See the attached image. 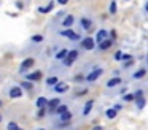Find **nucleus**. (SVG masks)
Masks as SVG:
<instances>
[{"mask_svg":"<svg viewBox=\"0 0 148 130\" xmlns=\"http://www.w3.org/2000/svg\"><path fill=\"white\" fill-rule=\"evenodd\" d=\"M59 35L64 38H67V40L73 41V43H80L81 41V32H75L73 29H62L61 32H59Z\"/></svg>","mask_w":148,"mask_h":130,"instance_id":"f257e3e1","label":"nucleus"},{"mask_svg":"<svg viewBox=\"0 0 148 130\" xmlns=\"http://www.w3.org/2000/svg\"><path fill=\"white\" fill-rule=\"evenodd\" d=\"M78 57H80V51H78L77 48L70 49V51H69V54H67V57H65L64 60H61V62H62V67H64V68H70V67L73 65L75 62H77Z\"/></svg>","mask_w":148,"mask_h":130,"instance_id":"f03ea898","label":"nucleus"},{"mask_svg":"<svg viewBox=\"0 0 148 130\" xmlns=\"http://www.w3.org/2000/svg\"><path fill=\"white\" fill-rule=\"evenodd\" d=\"M78 25H80V32H89L92 30L94 27V19L91 18V16H80V19H78Z\"/></svg>","mask_w":148,"mask_h":130,"instance_id":"7ed1b4c3","label":"nucleus"},{"mask_svg":"<svg viewBox=\"0 0 148 130\" xmlns=\"http://www.w3.org/2000/svg\"><path fill=\"white\" fill-rule=\"evenodd\" d=\"M103 71H105V70H103V67H92V70H91L89 73H88L86 75V82L88 84H91V82H96L97 79L100 78V76L103 75Z\"/></svg>","mask_w":148,"mask_h":130,"instance_id":"20e7f679","label":"nucleus"},{"mask_svg":"<svg viewBox=\"0 0 148 130\" xmlns=\"http://www.w3.org/2000/svg\"><path fill=\"white\" fill-rule=\"evenodd\" d=\"M80 48L83 51H94L97 48V43H96V38L94 37H83L80 41Z\"/></svg>","mask_w":148,"mask_h":130,"instance_id":"39448f33","label":"nucleus"},{"mask_svg":"<svg viewBox=\"0 0 148 130\" xmlns=\"http://www.w3.org/2000/svg\"><path fill=\"white\" fill-rule=\"evenodd\" d=\"M23 86L21 84H13L8 87V97L11 98V100H16V98H21L23 97Z\"/></svg>","mask_w":148,"mask_h":130,"instance_id":"423d86ee","label":"nucleus"},{"mask_svg":"<svg viewBox=\"0 0 148 130\" xmlns=\"http://www.w3.org/2000/svg\"><path fill=\"white\" fill-rule=\"evenodd\" d=\"M34 65H35V59H34V57H26V59H24L23 62H21V67H19V75L26 73L27 70H30Z\"/></svg>","mask_w":148,"mask_h":130,"instance_id":"0eeeda50","label":"nucleus"},{"mask_svg":"<svg viewBox=\"0 0 148 130\" xmlns=\"http://www.w3.org/2000/svg\"><path fill=\"white\" fill-rule=\"evenodd\" d=\"M54 94H67L69 91H70V86H69V82H64V81H59L58 84L54 86V87L51 89Z\"/></svg>","mask_w":148,"mask_h":130,"instance_id":"6e6552de","label":"nucleus"},{"mask_svg":"<svg viewBox=\"0 0 148 130\" xmlns=\"http://www.w3.org/2000/svg\"><path fill=\"white\" fill-rule=\"evenodd\" d=\"M75 25V16L73 14H65L64 18H62V21H61V27L62 29H70V27H73Z\"/></svg>","mask_w":148,"mask_h":130,"instance_id":"1a4fd4ad","label":"nucleus"},{"mask_svg":"<svg viewBox=\"0 0 148 130\" xmlns=\"http://www.w3.org/2000/svg\"><path fill=\"white\" fill-rule=\"evenodd\" d=\"M121 84H123V78H121V76H112V78L107 81L105 87L107 89H115V87H119Z\"/></svg>","mask_w":148,"mask_h":130,"instance_id":"9d476101","label":"nucleus"},{"mask_svg":"<svg viewBox=\"0 0 148 130\" xmlns=\"http://www.w3.org/2000/svg\"><path fill=\"white\" fill-rule=\"evenodd\" d=\"M42 78H43V73L40 71V70H35V71H29L27 75H24V79H27V81H32V82L40 81Z\"/></svg>","mask_w":148,"mask_h":130,"instance_id":"9b49d317","label":"nucleus"},{"mask_svg":"<svg viewBox=\"0 0 148 130\" xmlns=\"http://www.w3.org/2000/svg\"><path fill=\"white\" fill-rule=\"evenodd\" d=\"M110 37V30H107V29H99V30L96 32V43L99 44V43H102L103 40H107V38Z\"/></svg>","mask_w":148,"mask_h":130,"instance_id":"f8f14e48","label":"nucleus"},{"mask_svg":"<svg viewBox=\"0 0 148 130\" xmlns=\"http://www.w3.org/2000/svg\"><path fill=\"white\" fill-rule=\"evenodd\" d=\"M147 75H148V70L145 68V67H142V68H138L137 71H134V73H132V75H131V78L134 79V81H140V79H143Z\"/></svg>","mask_w":148,"mask_h":130,"instance_id":"ddd939ff","label":"nucleus"},{"mask_svg":"<svg viewBox=\"0 0 148 130\" xmlns=\"http://www.w3.org/2000/svg\"><path fill=\"white\" fill-rule=\"evenodd\" d=\"M62 103V100L59 97H54V98H49V103H48V111H49V114H54V111H56V108L59 106V105Z\"/></svg>","mask_w":148,"mask_h":130,"instance_id":"4468645a","label":"nucleus"},{"mask_svg":"<svg viewBox=\"0 0 148 130\" xmlns=\"http://www.w3.org/2000/svg\"><path fill=\"white\" fill-rule=\"evenodd\" d=\"M92 108H94V100H86V103H84V106H83V111H81L83 117L89 116L91 111H92Z\"/></svg>","mask_w":148,"mask_h":130,"instance_id":"2eb2a0df","label":"nucleus"},{"mask_svg":"<svg viewBox=\"0 0 148 130\" xmlns=\"http://www.w3.org/2000/svg\"><path fill=\"white\" fill-rule=\"evenodd\" d=\"M69 51L70 49H67V48H61V49H58V52H54V60H58V62L64 60L65 57H67Z\"/></svg>","mask_w":148,"mask_h":130,"instance_id":"dca6fc26","label":"nucleus"},{"mask_svg":"<svg viewBox=\"0 0 148 130\" xmlns=\"http://www.w3.org/2000/svg\"><path fill=\"white\" fill-rule=\"evenodd\" d=\"M112 44H113V40L108 37L107 40H103L102 43H99V44H97V49H99V51H108L110 48H112Z\"/></svg>","mask_w":148,"mask_h":130,"instance_id":"f3484780","label":"nucleus"},{"mask_svg":"<svg viewBox=\"0 0 148 130\" xmlns=\"http://www.w3.org/2000/svg\"><path fill=\"white\" fill-rule=\"evenodd\" d=\"M54 2H56V0H51V2L48 3V5H45V6H38V8H37V11H38L40 14H46V13L53 11V8H54Z\"/></svg>","mask_w":148,"mask_h":130,"instance_id":"a211bd4d","label":"nucleus"},{"mask_svg":"<svg viewBox=\"0 0 148 130\" xmlns=\"http://www.w3.org/2000/svg\"><path fill=\"white\" fill-rule=\"evenodd\" d=\"M59 82V78H58V75H51V76H48V78L45 79V84H46V87H49V89H53L56 84Z\"/></svg>","mask_w":148,"mask_h":130,"instance_id":"6ab92c4d","label":"nucleus"},{"mask_svg":"<svg viewBox=\"0 0 148 130\" xmlns=\"http://www.w3.org/2000/svg\"><path fill=\"white\" fill-rule=\"evenodd\" d=\"M48 103H49V98H46V97H38L35 100V105H37V108H48Z\"/></svg>","mask_w":148,"mask_h":130,"instance_id":"aec40b11","label":"nucleus"},{"mask_svg":"<svg viewBox=\"0 0 148 130\" xmlns=\"http://www.w3.org/2000/svg\"><path fill=\"white\" fill-rule=\"evenodd\" d=\"M116 116H118V111L115 110V108H108V110L105 111V117L107 119H116Z\"/></svg>","mask_w":148,"mask_h":130,"instance_id":"412c9836","label":"nucleus"},{"mask_svg":"<svg viewBox=\"0 0 148 130\" xmlns=\"http://www.w3.org/2000/svg\"><path fill=\"white\" fill-rule=\"evenodd\" d=\"M67 111H69V106H67V105H64V103H61V105H59L58 108H56L54 114H56V116H61V114L67 113Z\"/></svg>","mask_w":148,"mask_h":130,"instance_id":"4be33fe9","label":"nucleus"},{"mask_svg":"<svg viewBox=\"0 0 148 130\" xmlns=\"http://www.w3.org/2000/svg\"><path fill=\"white\" fill-rule=\"evenodd\" d=\"M30 41H32V43H35V44L43 43V41H45V37H43L42 33H35V35H32V37H30Z\"/></svg>","mask_w":148,"mask_h":130,"instance_id":"5701e85b","label":"nucleus"},{"mask_svg":"<svg viewBox=\"0 0 148 130\" xmlns=\"http://www.w3.org/2000/svg\"><path fill=\"white\" fill-rule=\"evenodd\" d=\"M58 117H59V122H70V119H72L70 110H69L67 113H64V114H61V116H58Z\"/></svg>","mask_w":148,"mask_h":130,"instance_id":"b1692460","label":"nucleus"},{"mask_svg":"<svg viewBox=\"0 0 148 130\" xmlns=\"http://www.w3.org/2000/svg\"><path fill=\"white\" fill-rule=\"evenodd\" d=\"M116 11H118V5H116V0H110V5H108V13L110 14H116Z\"/></svg>","mask_w":148,"mask_h":130,"instance_id":"393cba45","label":"nucleus"},{"mask_svg":"<svg viewBox=\"0 0 148 130\" xmlns=\"http://www.w3.org/2000/svg\"><path fill=\"white\" fill-rule=\"evenodd\" d=\"M123 101H126V103H129V101H135V94L134 92H129V94H124L121 97Z\"/></svg>","mask_w":148,"mask_h":130,"instance_id":"a878e982","label":"nucleus"},{"mask_svg":"<svg viewBox=\"0 0 148 130\" xmlns=\"http://www.w3.org/2000/svg\"><path fill=\"white\" fill-rule=\"evenodd\" d=\"M21 86H23V89H27L29 92H32L34 91V82L32 81H27V79H24V81H21L19 82Z\"/></svg>","mask_w":148,"mask_h":130,"instance_id":"bb28decb","label":"nucleus"},{"mask_svg":"<svg viewBox=\"0 0 148 130\" xmlns=\"http://www.w3.org/2000/svg\"><path fill=\"white\" fill-rule=\"evenodd\" d=\"M135 105H137V110H143L145 105H147V98H145V97L137 98V100H135Z\"/></svg>","mask_w":148,"mask_h":130,"instance_id":"cd10ccee","label":"nucleus"},{"mask_svg":"<svg viewBox=\"0 0 148 130\" xmlns=\"http://www.w3.org/2000/svg\"><path fill=\"white\" fill-rule=\"evenodd\" d=\"M134 63H135V60H134V57H132V59H129V60L121 62V67L126 70V68H131V67H134Z\"/></svg>","mask_w":148,"mask_h":130,"instance_id":"c85d7f7f","label":"nucleus"},{"mask_svg":"<svg viewBox=\"0 0 148 130\" xmlns=\"http://www.w3.org/2000/svg\"><path fill=\"white\" fill-rule=\"evenodd\" d=\"M123 56H124V52L119 49V51H116V52H115V56H113V57H115L116 62H121V60H123Z\"/></svg>","mask_w":148,"mask_h":130,"instance_id":"c756f323","label":"nucleus"},{"mask_svg":"<svg viewBox=\"0 0 148 130\" xmlns=\"http://www.w3.org/2000/svg\"><path fill=\"white\" fill-rule=\"evenodd\" d=\"M7 129L8 130H18V129H19V125H18L16 122H13V120H11V122L7 124Z\"/></svg>","mask_w":148,"mask_h":130,"instance_id":"7c9ffc66","label":"nucleus"},{"mask_svg":"<svg viewBox=\"0 0 148 130\" xmlns=\"http://www.w3.org/2000/svg\"><path fill=\"white\" fill-rule=\"evenodd\" d=\"M46 110H48V108H38V113H37V116H38V117H45V116H46Z\"/></svg>","mask_w":148,"mask_h":130,"instance_id":"2f4dec72","label":"nucleus"},{"mask_svg":"<svg viewBox=\"0 0 148 130\" xmlns=\"http://www.w3.org/2000/svg\"><path fill=\"white\" fill-rule=\"evenodd\" d=\"M110 38H112L113 41H115L116 38H118V33H116V30H115V29H112V30H110Z\"/></svg>","mask_w":148,"mask_h":130,"instance_id":"473e14b6","label":"nucleus"},{"mask_svg":"<svg viewBox=\"0 0 148 130\" xmlns=\"http://www.w3.org/2000/svg\"><path fill=\"white\" fill-rule=\"evenodd\" d=\"M134 94H135V100H137V98H140V97H143V89H138V91L134 92Z\"/></svg>","mask_w":148,"mask_h":130,"instance_id":"72a5a7b5","label":"nucleus"},{"mask_svg":"<svg viewBox=\"0 0 148 130\" xmlns=\"http://www.w3.org/2000/svg\"><path fill=\"white\" fill-rule=\"evenodd\" d=\"M126 92H127V87H126V86H123V87H121V89H119V91H118V94H121V95H124V94H126Z\"/></svg>","mask_w":148,"mask_h":130,"instance_id":"f704fd0d","label":"nucleus"},{"mask_svg":"<svg viewBox=\"0 0 148 130\" xmlns=\"http://www.w3.org/2000/svg\"><path fill=\"white\" fill-rule=\"evenodd\" d=\"M113 108H115V110H116V111H118V113H119V111L123 110V105H119V103H115V105H113Z\"/></svg>","mask_w":148,"mask_h":130,"instance_id":"c9c22d12","label":"nucleus"},{"mask_svg":"<svg viewBox=\"0 0 148 130\" xmlns=\"http://www.w3.org/2000/svg\"><path fill=\"white\" fill-rule=\"evenodd\" d=\"M69 2H70V0H56V3H59V5H62V6L67 5Z\"/></svg>","mask_w":148,"mask_h":130,"instance_id":"e433bc0d","label":"nucleus"},{"mask_svg":"<svg viewBox=\"0 0 148 130\" xmlns=\"http://www.w3.org/2000/svg\"><path fill=\"white\" fill-rule=\"evenodd\" d=\"M129 59H132L131 54H124V56H123V60H121V62H124V60H129Z\"/></svg>","mask_w":148,"mask_h":130,"instance_id":"4c0bfd02","label":"nucleus"},{"mask_svg":"<svg viewBox=\"0 0 148 130\" xmlns=\"http://www.w3.org/2000/svg\"><path fill=\"white\" fill-rule=\"evenodd\" d=\"M143 11L148 14V0H145V3H143Z\"/></svg>","mask_w":148,"mask_h":130,"instance_id":"58836bf2","label":"nucleus"},{"mask_svg":"<svg viewBox=\"0 0 148 130\" xmlns=\"http://www.w3.org/2000/svg\"><path fill=\"white\" fill-rule=\"evenodd\" d=\"M92 130H103V127H102V125H94Z\"/></svg>","mask_w":148,"mask_h":130,"instance_id":"ea45409f","label":"nucleus"},{"mask_svg":"<svg viewBox=\"0 0 148 130\" xmlns=\"http://www.w3.org/2000/svg\"><path fill=\"white\" fill-rule=\"evenodd\" d=\"M14 5H16V8H18V10H21V8H23V3H21V2H16Z\"/></svg>","mask_w":148,"mask_h":130,"instance_id":"a19ab883","label":"nucleus"},{"mask_svg":"<svg viewBox=\"0 0 148 130\" xmlns=\"http://www.w3.org/2000/svg\"><path fill=\"white\" fill-rule=\"evenodd\" d=\"M3 106V100H0V108Z\"/></svg>","mask_w":148,"mask_h":130,"instance_id":"79ce46f5","label":"nucleus"},{"mask_svg":"<svg viewBox=\"0 0 148 130\" xmlns=\"http://www.w3.org/2000/svg\"><path fill=\"white\" fill-rule=\"evenodd\" d=\"M2 119H3V117H2V114H0V122H2Z\"/></svg>","mask_w":148,"mask_h":130,"instance_id":"37998d69","label":"nucleus"},{"mask_svg":"<svg viewBox=\"0 0 148 130\" xmlns=\"http://www.w3.org/2000/svg\"><path fill=\"white\" fill-rule=\"evenodd\" d=\"M147 63H148V54H147Z\"/></svg>","mask_w":148,"mask_h":130,"instance_id":"c03bdc74","label":"nucleus"},{"mask_svg":"<svg viewBox=\"0 0 148 130\" xmlns=\"http://www.w3.org/2000/svg\"><path fill=\"white\" fill-rule=\"evenodd\" d=\"M38 130H46V129H38Z\"/></svg>","mask_w":148,"mask_h":130,"instance_id":"a18cd8bd","label":"nucleus"},{"mask_svg":"<svg viewBox=\"0 0 148 130\" xmlns=\"http://www.w3.org/2000/svg\"><path fill=\"white\" fill-rule=\"evenodd\" d=\"M18 130H23V129H21V127H19V129H18Z\"/></svg>","mask_w":148,"mask_h":130,"instance_id":"49530a36","label":"nucleus"},{"mask_svg":"<svg viewBox=\"0 0 148 130\" xmlns=\"http://www.w3.org/2000/svg\"><path fill=\"white\" fill-rule=\"evenodd\" d=\"M124 2H129V0H124Z\"/></svg>","mask_w":148,"mask_h":130,"instance_id":"de8ad7c7","label":"nucleus"},{"mask_svg":"<svg viewBox=\"0 0 148 130\" xmlns=\"http://www.w3.org/2000/svg\"><path fill=\"white\" fill-rule=\"evenodd\" d=\"M0 5H2V2H0Z\"/></svg>","mask_w":148,"mask_h":130,"instance_id":"09e8293b","label":"nucleus"}]
</instances>
